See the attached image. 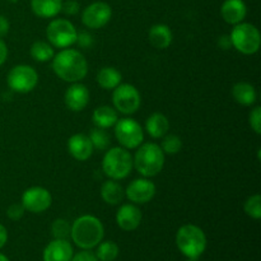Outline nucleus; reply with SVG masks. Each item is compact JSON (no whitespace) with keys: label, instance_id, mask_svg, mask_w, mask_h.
<instances>
[{"label":"nucleus","instance_id":"obj_42","mask_svg":"<svg viewBox=\"0 0 261 261\" xmlns=\"http://www.w3.org/2000/svg\"><path fill=\"white\" fill-rule=\"evenodd\" d=\"M7 2H9V3H12V4H14V3H17L18 0H7Z\"/></svg>","mask_w":261,"mask_h":261},{"label":"nucleus","instance_id":"obj_12","mask_svg":"<svg viewBox=\"0 0 261 261\" xmlns=\"http://www.w3.org/2000/svg\"><path fill=\"white\" fill-rule=\"evenodd\" d=\"M112 18V8L105 2H94L84 8L82 13V23L89 30L103 28Z\"/></svg>","mask_w":261,"mask_h":261},{"label":"nucleus","instance_id":"obj_36","mask_svg":"<svg viewBox=\"0 0 261 261\" xmlns=\"http://www.w3.org/2000/svg\"><path fill=\"white\" fill-rule=\"evenodd\" d=\"M70 261H98V259H97L96 254H93L91 250H83V251L73 255Z\"/></svg>","mask_w":261,"mask_h":261},{"label":"nucleus","instance_id":"obj_14","mask_svg":"<svg viewBox=\"0 0 261 261\" xmlns=\"http://www.w3.org/2000/svg\"><path fill=\"white\" fill-rule=\"evenodd\" d=\"M64 102L66 107L73 112H81L88 106L89 103V91L81 82L71 83L64 94Z\"/></svg>","mask_w":261,"mask_h":261},{"label":"nucleus","instance_id":"obj_25","mask_svg":"<svg viewBox=\"0 0 261 261\" xmlns=\"http://www.w3.org/2000/svg\"><path fill=\"white\" fill-rule=\"evenodd\" d=\"M121 73L114 66H103L97 73V83L101 88L106 89V91L115 89L119 84H121Z\"/></svg>","mask_w":261,"mask_h":261},{"label":"nucleus","instance_id":"obj_15","mask_svg":"<svg viewBox=\"0 0 261 261\" xmlns=\"http://www.w3.org/2000/svg\"><path fill=\"white\" fill-rule=\"evenodd\" d=\"M142 211L135 204H124L116 213V223L122 231H135L142 223Z\"/></svg>","mask_w":261,"mask_h":261},{"label":"nucleus","instance_id":"obj_35","mask_svg":"<svg viewBox=\"0 0 261 261\" xmlns=\"http://www.w3.org/2000/svg\"><path fill=\"white\" fill-rule=\"evenodd\" d=\"M75 43H78L82 48H89L93 45V36L87 31H82V32H78Z\"/></svg>","mask_w":261,"mask_h":261},{"label":"nucleus","instance_id":"obj_26","mask_svg":"<svg viewBox=\"0 0 261 261\" xmlns=\"http://www.w3.org/2000/svg\"><path fill=\"white\" fill-rule=\"evenodd\" d=\"M30 54L31 58L37 61V63H47V61L53 60L54 55H55V50L46 41H36L31 46Z\"/></svg>","mask_w":261,"mask_h":261},{"label":"nucleus","instance_id":"obj_8","mask_svg":"<svg viewBox=\"0 0 261 261\" xmlns=\"http://www.w3.org/2000/svg\"><path fill=\"white\" fill-rule=\"evenodd\" d=\"M115 138L122 148L130 150L137 149L144 140V130L139 122L130 117L119 119L114 125Z\"/></svg>","mask_w":261,"mask_h":261},{"label":"nucleus","instance_id":"obj_7","mask_svg":"<svg viewBox=\"0 0 261 261\" xmlns=\"http://www.w3.org/2000/svg\"><path fill=\"white\" fill-rule=\"evenodd\" d=\"M75 25L65 18H55L48 23L46 28V37L48 43L56 48H68L76 42Z\"/></svg>","mask_w":261,"mask_h":261},{"label":"nucleus","instance_id":"obj_20","mask_svg":"<svg viewBox=\"0 0 261 261\" xmlns=\"http://www.w3.org/2000/svg\"><path fill=\"white\" fill-rule=\"evenodd\" d=\"M170 130V121L167 116L161 112H154L150 115L145 121V132L153 139H160L163 138Z\"/></svg>","mask_w":261,"mask_h":261},{"label":"nucleus","instance_id":"obj_11","mask_svg":"<svg viewBox=\"0 0 261 261\" xmlns=\"http://www.w3.org/2000/svg\"><path fill=\"white\" fill-rule=\"evenodd\" d=\"M20 203L30 213L40 214L50 208L53 204V195L42 186H32L22 194Z\"/></svg>","mask_w":261,"mask_h":261},{"label":"nucleus","instance_id":"obj_29","mask_svg":"<svg viewBox=\"0 0 261 261\" xmlns=\"http://www.w3.org/2000/svg\"><path fill=\"white\" fill-rule=\"evenodd\" d=\"M160 147L165 154H177L182 149V140L175 134H166Z\"/></svg>","mask_w":261,"mask_h":261},{"label":"nucleus","instance_id":"obj_1","mask_svg":"<svg viewBox=\"0 0 261 261\" xmlns=\"http://www.w3.org/2000/svg\"><path fill=\"white\" fill-rule=\"evenodd\" d=\"M53 70L61 81L76 83L88 74V63L83 54L74 48H63L53 58Z\"/></svg>","mask_w":261,"mask_h":261},{"label":"nucleus","instance_id":"obj_23","mask_svg":"<svg viewBox=\"0 0 261 261\" xmlns=\"http://www.w3.org/2000/svg\"><path fill=\"white\" fill-rule=\"evenodd\" d=\"M102 200L110 205H119L125 198V190L117 181L109 178L101 186Z\"/></svg>","mask_w":261,"mask_h":261},{"label":"nucleus","instance_id":"obj_43","mask_svg":"<svg viewBox=\"0 0 261 261\" xmlns=\"http://www.w3.org/2000/svg\"><path fill=\"white\" fill-rule=\"evenodd\" d=\"M188 261H198V260H196V259H189Z\"/></svg>","mask_w":261,"mask_h":261},{"label":"nucleus","instance_id":"obj_9","mask_svg":"<svg viewBox=\"0 0 261 261\" xmlns=\"http://www.w3.org/2000/svg\"><path fill=\"white\" fill-rule=\"evenodd\" d=\"M112 91V103L117 112L122 115H133L139 110L142 105V96L137 87L124 83L119 84Z\"/></svg>","mask_w":261,"mask_h":261},{"label":"nucleus","instance_id":"obj_3","mask_svg":"<svg viewBox=\"0 0 261 261\" xmlns=\"http://www.w3.org/2000/svg\"><path fill=\"white\" fill-rule=\"evenodd\" d=\"M135 155L133 157L134 168L143 177H154L165 166V153L155 143H144L137 148Z\"/></svg>","mask_w":261,"mask_h":261},{"label":"nucleus","instance_id":"obj_41","mask_svg":"<svg viewBox=\"0 0 261 261\" xmlns=\"http://www.w3.org/2000/svg\"><path fill=\"white\" fill-rule=\"evenodd\" d=\"M0 261H9V259H8L4 254H2V252H0Z\"/></svg>","mask_w":261,"mask_h":261},{"label":"nucleus","instance_id":"obj_28","mask_svg":"<svg viewBox=\"0 0 261 261\" xmlns=\"http://www.w3.org/2000/svg\"><path fill=\"white\" fill-rule=\"evenodd\" d=\"M89 140L94 149L97 150H106L110 145V135L107 134L106 130L101 127H94L89 133Z\"/></svg>","mask_w":261,"mask_h":261},{"label":"nucleus","instance_id":"obj_4","mask_svg":"<svg viewBox=\"0 0 261 261\" xmlns=\"http://www.w3.org/2000/svg\"><path fill=\"white\" fill-rule=\"evenodd\" d=\"M133 168V155L125 148L114 147L105 153L102 160V171L111 180H124L130 175Z\"/></svg>","mask_w":261,"mask_h":261},{"label":"nucleus","instance_id":"obj_19","mask_svg":"<svg viewBox=\"0 0 261 261\" xmlns=\"http://www.w3.org/2000/svg\"><path fill=\"white\" fill-rule=\"evenodd\" d=\"M148 40L149 43L157 50H166L172 43L173 35L171 28L167 24L158 23L154 24L148 32Z\"/></svg>","mask_w":261,"mask_h":261},{"label":"nucleus","instance_id":"obj_37","mask_svg":"<svg viewBox=\"0 0 261 261\" xmlns=\"http://www.w3.org/2000/svg\"><path fill=\"white\" fill-rule=\"evenodd\" d=\"M10 30V23L8 20V18L5 15L0 14V38L4 37V36L8 35Z\"/></svg>","mask_w":261,"mask_h":261},{"label":"nucleus","instance_id":"obj_38","mask_svg":"<svg viewBox=\"0 0 261 261\" xmlns=\"http://www.w3.org/2000/svg\"><path fill=\"white\" fill-rule=\"evenodd\" d=\"M8 59V46L4 41L0 38V66L7 61Z\"/></svg>","mask_w":261,"mask_h":261},{"label":"nucleus","instance_id":"obj_17","mask_svg":"<svg viewBox=\"0 0 261 261\" xmlns=\"http://www.w3.org/2000/svg\"><path fill=\"white\" fill-rule=\"evenodd\" d=\"M73 247L68 240L54 239L43 250V261H70Z\"/></svg>","mask_w":261,"mask_h":261},{"label":"nucleus","instance_id":"obj_13","mask_svg":"<svg viewBox=\"0 0 261 261\" xmlns=\"http://www.w3.org/2000/svg\"><path fill=\"white\" fill-rule=\"evenodd\" d=\"M155 191H157V188L149 178H135L127 185L126 190H125V196L133 204L140 205V204L149 203L154 198Z\"/></svg>","mask_w":261,"mask_h":261},{"label":"nucleus","instance_id":"obj_2","mask_svg":"<svg viewBox=\"0 0 261 261\" xmlns=\"http://www.w3.org/2000/svg\"><path fill=\"white\" fill-rule=\"evenodd\" d=\"M105 228L97 217L84 214L71 224L70 237L74 244L82 250H92L103 240Z\"/></svg>","mask_w":261,"mask_h":261},{"label":"nucleus","instance_id":"obj_27","mask_svg":"<svg viewBox=\"0 0 261 261\" xmlns=\"http://www.w3.org/2000/svg\"><path fill=\"white\" fill-rule=\"evenodd\" d=\"M97 246L96 256L98 261H114L119 256V246L114 241H101Z\"/></svg>","mask_w":261,"mask_h":261},{"label":"nucleus","instance_id":"obj_34","mask_svg":"<svg viewBox=\"0 0 261 261\" xmlns=\"http://www.w3.org/2000/svg\"><path fill=\"white\" fill-rule=\"evenodd\" d=\"M81 10L78 0H66L61 4V13L65 15H76Z\"/></svg>","mask_w":261,"mask_h":261},{"label":"nucleus","instance_id":"obj_6","mask_svg":"<svg viewBox=\"0 0 261 261\" xmlns=\"http://www.w3.org/2000/svg\"><path fill=\"white\" fill-rule=\"evenodd\" d=\"M229 40L232 46L244 55H254L259 51L261 45L260 31L256 25L246 22L233 25Z\"/></svg>","mask_w":261,"mask_h":261},{"label":"nucleus","instance_id":"obj_31","mask_svg":"<svg viewBox=\"0 0 261 261\" xmlns=\"http://www.w3.org/2000/svg\"><path fill=\"white\" fill-rule=\"evenodd\" d=\"M70 231L71 226L68 221L63 218L55 219L51 224V233H53L54 239L68 240V237H70Z\"/></svg>","mask_w":261,"mask_h":261},{"label":"nucleus","instance_id":"obj_39","mask_svg":"<svg viewBox=\"0 0 261 261\" xmlns=\"http://www.w3.org/2000/svg\"><path fill=\"white\" fill-rule=\"evenodd\" d=\"M7 241H8V231L7 228L0 223V249H3V247L5 246Z\"/></svg>","mask_w":261,"mask_h":261},{"label":"nucleus","instance_id":"obj_32","mask_svg":"<svg viewBox=\"0 0 261 261\" xmlns=\"http://www.w3.org/2000/svg\"><path fill=\"white\" fill-rule=\"evenodd\" d=\"M249 124L257 135L261 134V107L256 106L249 115Z\"/></svg>","mask_w":261,"mask_h":261},{"label":"nucleus","instance_id":"obj_10","mask_svg":"<svg viewBox=\"0 0 261 261\" xmlns=\"http://www.w3.org/2000/svg\"><path fill=\"white\" fill-rule=\"evenodd\" d=\"M8 87L17 93H30L38 83V74L35 68L25 64L13 66L7 76Z\"/></svg>","mask_w":261,"mask_h":261},{"label":"nucleus","instance_id":"obj_16","mask_svg":"<svg viewBox=\"0 0 261 261\" xmlns=\"http://www.w3.org/2000/svg\"><path fill=\"white\" fill-rule=\"evenodd\" d=\"M93 145H92L89 137L86 134H74L68 140V152L71 157L76 161L89 160L93 154Z\"/></svg>","mask_w":261,"mask_h":261},{"label":"nucleus","instance_id":"obj_24","mask_svg":"<svg viewBox=\"0 0 261 261\" xmlns=\"http://www.w3.org/2000/svg\"><path fill=\"white\" fill-rule=\"evenodd\" d=\"M119 120V115L117 111L111 106H99L92 114V121L96 125V127H101V129H109L112 127L116 121Z\"/></svg>","mask_w":261,"mask_h":261},{"label":"nucleus","instance_id":"obj_33","mask_svg":"<svg viewBox=\"0 0 261 261\" xmlns=\"http://www.w3.org/2000/svg\"><path fill=\"white\" fill-rule=\"evenodd\" d=\"M24 206L22 205V203H14L12 205L8 206L7 209V216L8 218L12 219V221L17 222L19 219H22V217L24 216Z\"/></svg>","mask_w":261,"mask_h":261},{"label":"nucleus","instance_id":"obj_5","mask_svg":"<svg viewBox=\"0 0 261 261\" xmlns=\"http://www.w3.org/2000/svg\"><path fill=\"white\" fill-rule=\"evenodd\" d=\"M177 249L189 259H198L206 249V236L200 227L185 224L176 233Z\"/></svg>","mask_w":261,"mask_h":261},{"label":"nucleus","instance_id":"obj_40","mask_svg":"<svg viewBox=\"0 0 261 261\" xmlns=\"http://www.w3.org/2000/svg\"><path fill=\"white\" fill-rule=\"evenodd\" d=\"M218 42H219V46H221V48H223V50H228V48L232 46L231 40H229V36H222V37H219Z\"/></svg>","mask_w":261,"mask_h":261},{"label":"nucleus","instance_id":"obj_22","mask_svg":"<svg viewBox=\"0 0 261 261\" xmlns=\"http://www.w3.org/2000/svg\"><path fill=\"white\" fill-rule=\"evenodd\" d=\"M232 97L242 106H252L257 99V92L252 84L247 82H239L232 87Z\"/></svg>","mask_w":261,"mask_h":261},{"label":"nucleus","instance_id":"obj_21","mask_svg":"<svg viewBox=\"0 0 261 261\" xmlns=\"http://www.w3.org/2000/svg\"><path fill=\"white\" fill-rule=\"evenodd\" d=\"M63 0H31V9L38 18L50 19L61 13Z\"/></svg>","mask_w":261,"mask_h":261},{"label":"nucleus","instance_id":"obj_18","mask_svg":"<svg viewBox=\"0 0 261 261\" xmlns=\"http://www.w3.org/2000/svg\"><path fill=\"white\" fill-rule=\"evenodd\" d=\"M221 15L224 22L236 25L246 18L247 7L244 0H224L221 7Z\"/></svg>","mask_w":261,"mask_h":261},{"label":"nucleus","instance_id":"obj_30","mask_svg":"<svg viewBox=\"0 0 261 261\" xmlns=\"http://www.w3.org/2000/svg\"><path fill=\"white\" fill-rule=\"evenodd\" d=\"M244 211L250 218L259 221L261 218V196L259 194L251 195L244 204Z\"/></svg>","mask_w":261,"mask_h":261}]
</instances>
